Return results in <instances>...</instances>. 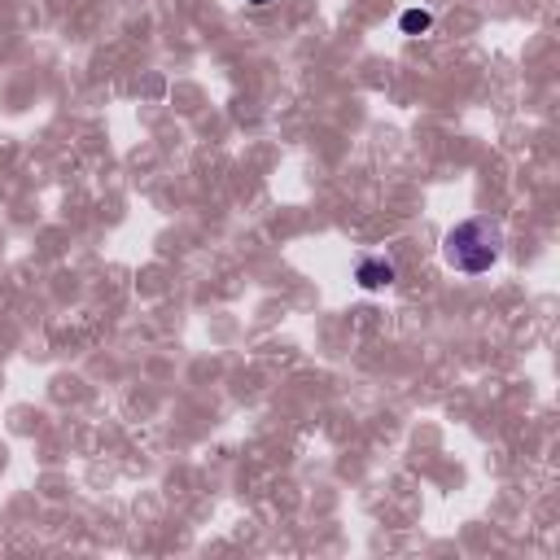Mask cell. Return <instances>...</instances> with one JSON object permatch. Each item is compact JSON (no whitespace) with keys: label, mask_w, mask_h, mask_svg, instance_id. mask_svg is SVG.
I'll list each match as a JSON object with an SVG mask.
<instances>
[{"label":"cell","mask_w":560,"mask_h":560,"mask_svg":"<svg viewBox=\"0 0 560 560\" xmlns=\"http://www.w3.org/2000/svg\"><path fill=\"white\" fill-rule=\"evenodd\" d=\"M503 254V223L490 214H472L459 219L446 236H442V258L451 271L459 276H486Z\"/></svg>","instance_id":"1"},{"label":"cell","mask_w":560,"mask_h":560,"mask_svg":"<svg viewBox=\"0 0 560 560\" xmlns=\"http://www.w3.org/2000/svg\"><path fill=\"white\" fill-rule=\"evenodd\" d=\"M394 276H398V267H394V258H385V254H368V258H359V267H354V280H359V289H368V293L389 289Z\"/></svg>","instance_id":"2"},{"label":"cell","mask_w":560,"mask_h":560,"mask_svg":"<svg viewBox=\"0 0 560 560\" xmlns=\"http://www.w3.org/2000/svg\"><path fill=\"white\" fill-rule=\"evenodd\" d=\"M429 26H433V13H429V9H407V13L398 18V31H402V35H424Z\"/></svg>","instance_id":"3"},{"label":"cell","mask_w":560,"mask_h":560,"mask_svg":"<svg viewBox=\"0 0 560 560\" xmlns=\"http://www.w3.org/2000/svg\"><path fill=\"white\" fill-rule=\"evenodd\" d=\"M249 4H271V0H249Z\"/></svg>","instance_id":"4"}]
</instances>
